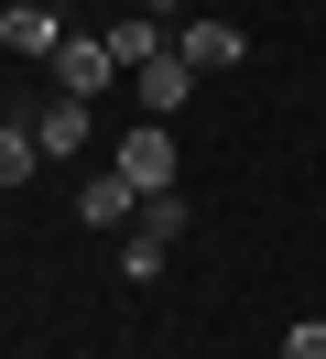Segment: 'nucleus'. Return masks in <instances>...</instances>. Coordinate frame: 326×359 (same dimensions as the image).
Returning a JSON list of instances; mask_svg holds the SVG:
<instances>
[{"mask_svg":"<svg viewBox=\"0 0 326 359\" xmlns=\"http://www.w3.org/2000/svg\"><path fill=\"white\" fill-rule=\"evenodd\" d=\"M109 175H120L130 196H174V131H163V120H130L120 153H109Z\"/></svg>","mask_w":326,"mask_h":359,"instance_id":"nucleus-1","label":"nucleus"},{"mask_svg":"<svg viewBox=\"0 0 326 359\" xmlns=\"http://www.w3.org/2000/svg\"><path fill=\"white\" fill-rule=\"evenodd\" d=\"M174 55H185L196 76H217V66H239V55H250V33L217 22V11H185V22H174Z\"/></svg>","mask_w":326,"mask_h":359,"instance_id":"nucleus-2","label":"nucleus"},{"mask_svg":"<svg viewBox=\"0 0 326 359\" xmlns=\"http://www.w3.org/2000/svg\"><path fill=\"white\" fill-rule=\"evenodd\" d=\"M109 76H120V66H109V44H98V33H76V22H65V44H55V98H98Z\"/></svg>","mask_w":326,"mask_h":359,"instance_id":"nucleus-3","label":"nucleus"},{"mask_svg":"<svg viewBox=\"0 0 326 359\" xmlns=\"http://www.w3.org/2000/svg\"><path fill=\"white\" fill-rule=\"evenodd\" d=\"M0 44H11V55H33V66H55L65 11H43V0H11V11H0Z\"/></svg>","mask_w":326,"mask_h":359,"instance_id":"nucleus-4","label":"nucleus"},{"mask_svg":"<svg viewBox=\"0 0 326 359\" xmlns=\"http://www.w3.org/2000/svg\"><path fill=\"white\" fill-rule=\"evenodd\" d=\"M98 44H109V66H120V76H142V66H152V55H163V44H174V33H163V22H152V11H120V22H98Z\"/></svg>","mask_w":326,"mask_h":359,"instance_id":"nucleus-5","label":"nucleus"},{"mask_svg":"<svg viewBox=\"0 0 326 359\" xmlns=\"http://www.w3.org/2000/svg\"><path fill=\"white\" fill-rule=\"evenodd\" d=\"M33 142H43L55 163H76V153H87V98H43V109H33Z\"/></svg>","mask_w":326,"mask_h":359,"instance_id":"nucleus-6","label":"nucleus"},{"mask_svg":"<svg viewBox=\"0 0 326 359\" xmlns=\"http://www.w3.org/2000/svg\"><path fill=\"white\" fill-rule=\"evenodd\" d=\"M185 98H196V66H185V55H152V66H142V120H163V109H185Z\"/></svg>","mask_w":326,"mask_h":359,"instance_id":"nucleus-7","label":"nucleus"},{"mask_svg":"<svg viewBox=\"0 0 326 359\" xmlns=\"http://www.w3.org/2000/svg\"><path fill=\"white\" fill-rule=\"evenodd\" d=\"M76 218H87V229H130V218H142V196H130L120 175H87V185H76Z\"/></svg>","mask_w":326,"mask_h":359,"instance_id":"nucleus-8","label":"nucleus"},{"mask_svg":"<svg viewBox=\"0 0 326 359\" xmlns=\"http://www.w3.org/2000/svg\"><path fill=\"white\" fill-rule=\"evenodd\" d=\"M33 163H43L33 120H0V185H33Z\"/></svg>","mask_w":326,"mask_h":359,"instance_id":"nucleus-9","label":"nucleus"},{"mask_svg":"<svg viewBox=\"0 0 326 359\" xmlns=\"http://www.w3.org/2000/svg\"><path fill=\"white\" fill-rule=\"evenodd\" d=\"M130 229L174 250V240H185V229H196V207H185V196H142V218H130Z\"/></svg>","mask_w":326,"mask_h":359,"instance_id":"nucleus-10","label":"nucleus"},{"mask_svg":"<svg viewBox=\"0 0 326 359\" xmlns=\"http://www.w3.org/2000/svg\"><path fill=\"white\" fill-rule=\"evenodd\" d=\"M163 272V240H142V229H120V283H152Z\"/></svg>","mask_w":326,"mask_h":359,"instance_id":"nucleus-11","label":"nucleus"},{"mask_svg":"<svg viewBox=\"0 0 326 359\" xmlns=\"http://www.w3.org/2000/svg\"><path fill=\"white\" fill-rule=\"evenodd\" d=\"M283 359H326V316H304V327H283Z\"/></svg>","mask_w":326,"mask_h":359,"instance_id":"nucleus-12","label":"nucleus"},{"mask_svg":"<svg viewBox=\"0 0 326 359\" xmlns=\"http://www.w3.org/2000/svg\"><path fill=\"white\" fill-rule=\"evenodd\" d=\"M43 11H65V0H43Z\"/></svg>","mask_w":326,"mask_h":359,"instance_id":"nucleus-13","label":"nucleus"}]
</instances>
